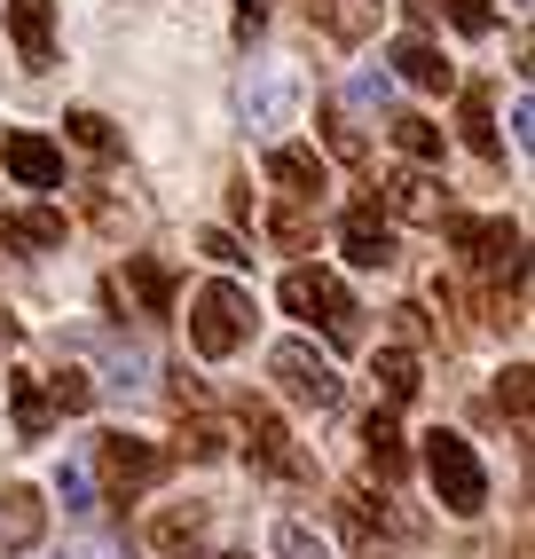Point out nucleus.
I'll list each match as a JSON object with an SVG mask.
<instances>
[{"instance_id":"nucleus-1","label":"nucleus","mask_w":535,"mask_h":559,"mask_svg":"<svg viewBox=\"0 0 535 559\" xmlns=\"http://www.w3.org/2000/svg\"><path fill=\"white\" fill-rule=\"evenodd\" d=\"M245 340H252V292H245V284L213 276V284H198V292H189V347H198L205 362L237 355Z\"/></svg>"},{"instance_id":"nucleus-2","label":"nucleus","mask_w":535,"mask_h":559,"mask_svg":"<svg viewBox=\"0 0 535 559\" xmlns=\"http://www.w3.org/2000/svg\"><path fill=\"white\" fill-rule=\"evenodd\" d=\"M284 308H292L299 323H316L331 347H355V340H362V308H355V292L338 284L331 269H292V276H284Z\"/></svg>"},{"instance_id":"nucleus-3","label":"nucleus","mask_w":535,"mask_h":559,"mask_svg":"<svg viewBox=\"0 0 535 559\" xmlns=\"http://www.w3.org/2000/svg\"><path fill=\"white\" fill-rule=\"evenodd\" d=\"M426 473H433V497H441L456 520H473V512L488 504V473H480V457H473L465 433L433 426V433H426Z\"/></svg>"},{"instance_id":"nucleus-4","label":"nucleus","mask_w":535,"mask_h":559,"mask_svg":"<svg viewBox=\"0 0 535 559\" xmlns=\"http://www.w3.org/2000/svg\"><path fill=\"white\" fill-rule=\"evenodd\" d=\"M268 379H276L299 409H338L347 402V379L308 347V340H284V347H268Z\"/></svg>"},{"instance_id":"nucleus-5","label":"nucleus","mask_w":535,"mask_h":559,"mask_svg":"<svg viewBox=\"0 0 535 559\" xmlns=\"http://www.w3.org/2000/svg\"><path fill=\"white\" fill-rule=\"evenodd\" d=\"M95 457H103V480H110V489H119V497H142V489H158V480H166V450H158V441H134V433H103L95 441Z\"/></svg>"},{"instance_id":"nucleus-6","label":"nucleus","mask_w":535,"mask_h":559,"mask_svg":"<svg viewBox=\"0 0 535 559\" xmlns=\"http://www.w3.org/2000/svg\"><path fill=\"white\" fill-rule=\"evenodd\" d=\"M338 520H347L355 544H417V520L394 512L387 497H370V489H338Z\"/></svg>"},{"instance_id":"nucleus-7","label":"nucleus","mask_w":535,"mask_h":559,"mask_svg":"<svg viewBox=\"0 0 535 559\" xmlns=\"http://www.w3.org/2000/svg\"><path fill=\"white\" fill-rule=\"evenodd\" d=\"M245 441H252V465H260V473H276V480H316V473H308V457L292 450V433H284L276 409L245 402Z\"/></svg>"},{"instance_id":"nucleus-8","label":"nucleus","mask_w":535,"mask_h":559,"mask_svg":"<svg viewBox=\"0 0 535 559\" xmlns=\"http://www.w3.org/2000/svg\"><path fill=\"white\" fill-rule=\"evenodd\" d=\"M0 166H9L24 190H63V151L48 134H32V127H16L9 142H0Z\"/></svg>"},{"instance_id":"nucleus-9","label":"nucleus","mask_w":535,"mask_h":559,"mask_svg":"<svg viewBox=\"0 0 535 559\" xmlns=\"http://www.w3.org/2000/svg\"><path fill=\"white\" fill-rule=\"evenodd\" d=\"M441 229H449V245H465L473 260H488V269H527V260H520V229H512V221H465V213H449Z\"/></svg>"},{"instance_id":"nucleus-10","label":"nucleus","mask_w":535,"mask_h":559,"mask_svg":"<svg viewBox=\"0 0 535 559\" xmlns=\"http://www.w3.org/2000/svg\"><path fill=\"white\" fill-rule=\"evenodd\" d=\"M9 40L24 56V71L56 63V0H9Z\"/></svg>"},{"instance_id":"nucleus-11","label":"nucleus","mask_w":535,"mask_h":559,"mask_svg":"<svg viewBox=\"0 0 535 559\" xmlns=\"http://www.w3.org/2000/svg\"><path fill=\"white\" fill-rule=\"evenodd\" d=\"M268 181H276L284 198H299V205H316L331 174H323V158L308 151V142H276V151H268Z\"/></svg>"},{"instance_id":"nucleus-12","label":"nucleus","mask_w":535,"mask_h":559,"mask_svg":"<svg viewBox=\"0 0 535 559\" xmlns=\"http://www.w3.org/2000/svg\"><path fill=\"white\" fill-rule=\"evenodd\" d=\"M338 245H347L355 269H387V260H394V229L378 221V205H347V213H338Z\"/></svg>"},{"instance_id":"nucleus-13","label":"nucleus","mask_w":535,"mask_h":559,"mask_svg":"<svg viewBox=\"0 0 535 559\" xmlns=\"http://www.w3.org/2000/svg\"><path fill=\"white\" fill-rule=\"evenodd\" d=\"M205 528H213L205 504H166L158 520H150V551H158V559H189L205 544Z\"/></svg>"},{"instance_id":"nucleus-14","label":"nucleus","mask_w":535,"mask_h":559,"mask_svg":"<svg viewBox=\"0 0 535 559\" xmlns=\"http://www.w3.org/2000/svg\"><path fill=\"white\" fill-rule=\"evenodd\" d=\"M292 110H299V87L284 80V71H260V80L245 87V127H252V134L292 127Z\"/></svg>"},{"instance_id":"nucleus-15","label":"nucleus","mask_w":535,"mask_h":559,"mask_svg":"<svg viewBox=\"0 0 535 559\" xmlns=\"http://www.w3.org/2000/svg\"><path fill=\"white\" fill-rule=\"evenodd\" d=\"M308 16H316V32H323V40H338V48H362L370 32H378V0H308Z\"/></svg>"},{"instance_id":"nucleus-16","label":"nucleus","mask_w":535,"mask_h":559,"mask_svg":"<svg viewBox=\"0 0 535 559\" xmlns=\"http://www.w3.org/2000/svg\"><path fill=\"white\" fill-rule=\"evenodd\" d=\"M119 292H134L142 316H174V269H166V260H150V252H127Z\"/></svg>"},{"instance_id":"nucleus-17","label":"nucleus","mask_w":535,"mask_h":559,"mask_svg":"<svg viewBox=\"0 0 535 559\" xmlns=\"http://www.w3.org/2000/svg\"><path fill=\"white\" fill-rule=\"evenodd\" d=\"M394 80L449 95V87H456V63H449V56H441L433 40H417V32H409V40H394Z\"/></svg>"},{"instance_id":"nucleus-18","label":"nucleus","mask_w":535,"mask_h":559,"mask_svg":"<svg viewBox=\"0 0 535 559\" xmlns=\"http://www.w3.org/2000/svg\"><path fill=\"white\" fill-rule=\"evenodd\" d=\"M387 213H402V221H441V181H433L426 166L387 174Z\"/></svg>"},{"instance_id":"nucleus-19","label":"nucleus","mask_w":535,"mask_h":559,"mask_svg":"<svg viewBox=\"0 0 535 559\" xmlns=\"http://www.w3.org/2000/svg\"><path fill=\"white\" fill-rule=\"evenodd\" d=\"M0 245H16V252H56V245H63V213H56V205L0 213Z\"/></svg>"},{"instance_id":"nucleus-20","label":"nucleus","mask_w":535,"mask_h":559,"mask_svg":"<svg viewBox=\"0 0 535 559\" xmlns=\"http://www.w3.org/2000/svg\"><path fill=\"white\" fill-rule=\"evenodd\" d=\"M9 418H16L24 441H48V433H56V402H48V386L32 379V370H16V379H9Z\"/></svg>"},{"instance_id":"nucleus-21","label":"nucleus","mask_w":535,"mask_h":559,"mask_svg":"<svg viewBox=\"0 0 535 559\" xmlns=\"http://www.w3.org/2000/svg\"><path fill=\"white\" fill-rule=\"evenodd\" d=\"M48 528V504L40 489H0V536H9V551H32Z\"/></svg>"},{"instance_id":"nucleus-22","label":"nucleus","mask_w":535,"mask_h":559,"mask_svg":"<svg viewBox=\"0 0 535 559\" xmlns=\"http://www.w3.org/2000/svg\"><path fill=\"white\" fill-rule=\"evenodd\" d=\"M362 457H370L378 480H402L409 473V450H402V433H394L387 409H370V418H362Z\"/></svg>"},{"instance_id":"nucleus-23","label":"nucleus","mask_w":535,"mask_h":559,"mask_svg":"<svg viewBox=\"0 0 535 559\" xmlns=\"http://www.w3.org/2000/svg\"><path fill=\"white\" fill-rule=\"evenodd\" d=\"M370 379H378V402H387V409H402L417 386H426V379H417V355H409V347H378V355H370Z\"/></svg>"},{"instance_id":"nucleus-24","label":"nucleus","mask_w":535,"mask_h":559,"mask_svg":"<svg viewBox=\"0 0 535 559\" xmlns=\"http://www.w3.org/2000/svg\"><path fill=\"white\" fill-rule=\"evenodd\" d=\"M456 127H465V142L480 158H504V142H496V110H488V87H465L456 95Z\"/></svg>"},{"instance_id":"nucleus-25","label":"nucleus","mask_w":535,"mask_h":559,"mask_svg":"<svg viewBox=\"0 0 535 559\" xmlns=\"http://www.w3.org/2000/svg\"><path fill=\"white\" fill-rule=\"evenodd\" d=\"M63 134L80 142V151H95V158H110V151H119V127H110L103 110H63Z\"/></svg>"},{"instance_id":"nucleus-26","label":"nucleus","mask_w":535,"mask_h":559,"mask_svg":"<svg viewBox=\"0 0 535 559\" xmlns=\"http://www.w3.org/2000/svg\"><path fill=\"white\" fill-rule=\"evenodd\" d=\"M268 237H276L284 252H308V237H316V213L299 205V198H284L276 213H268Z\"/></svg>"},{"instance_id":"nucleus-27","label":"nucleus","mask_w":535,"mask_h":559,"mask_svg":"<svg viewBox=\"0 0 535 559\" xmlns=\"http://www.w3.org/2000/svg\"><path fill=\"white\" fill-rule=\"evenodd\" d=\"M48 402H56V418H80V409H95V379L87 370H56V379H40Z\"/></svg>"},{"instance_id":"nucleus-28","label":"nucleus","mask_w":535,"mask_h":559,"mask_svg":"<svg viewBox=\"0 0 535 559\" xmlns=\"http://www.w3.org/2000/svg\"><path fill=\"white\" fill-rule=\"evenodd\" d=\"M394 151H402L409 166L441 158V127H433V119H394Z\"/></svg>"},{"instance_id":"nucleus-29","label":"nucleus","mask_w":535,"mask_h":559,"mask_svg":"<svg viewBox=\"0 0 535 559\" xmlns=\"http://www.w3.org/2000/svg\"><path fill=\"white\" fill-rule=\"evenodd\" d=\"M276 559H331V544L308 528V520H276Z\"/></svg>"},{"instance_id":"nucleus-30","label":"nucleus","mask_w":535,"mask_h":559,"mask_svg":"<svg viewBox=\"0 0 535 559\" xmlns=\"http://www.w3.org/2000/svg\"><path fill=\"white\" fill-rule=\"evenodd\" d=\"M323 142H331V158H347V166L362 158V127L347 119V110H323Z\"/></svg>"},{"instance_id":"nucleus-31","label":"nucleus","mask_w":535,"mask_h":559,"mask_svg":"<svg viewBox=\"0 0 535 559\" xmlns=\"http://www.w3.org/2000/svg\"><path fill=\"white\" fill-rule=\"evenodd\" d=\"M56 497H63V512H95V480H87V465H63V473H56Z\"/></svg>"},{"instance_id":"nucleus-32","label":"nucleus","mask_w":535,"mask_h":559,"mask_svg":"<svg viewBox=\"0 0 535 559\" xmlns=\"http://www.w3.org/2000/svg\"><path fill=\"white\" fill-rule=\"evenodd\" d=\"M181 450H189V457H228V433H221L213 418H189V433H181Z\"/></svg>"},{"instance_id":"nucleus-33","label":"nucleus","mask_w":535,"mask_h":559,"mask_svg":"<svg viewBox=\"0 0 535 559\" xmlns=\"http://www.w3.org/2000/svg\"><path fill=\"white\" fill-rule=\"evenodd\" d=\"M441 9H449L456 32H488L496 24V0H441Z\"/></svg>"},{"instance_id":"nucleus-34","label":"nucleus","mask_w":535,"mask_h":559,"mask_svg":"<svg viewBox=\"0 0 535 559\" xmlns=\"http://www.w3.org/2000/svg\"><path fill=\"white\" fill-rule=\"evenodd\" d=\"M527 379H535V370H527V362H512V370H504V386H496V402H504L520 426H527Z\"/></svg>"},{"instance_id":"nucleus-35","label":"nucleus","mask_w":535,"mask_h":559,"mask_svg":"<svg viewBox=\"0 0 535 559\" xmlns=\"http://www.w3.org/2000/svg\"><path fill=\"white\" fill-rule=\"evenodd\" d=\"M198 252H205V260H221V269H245V260H252L228 229H205V237H198Z\"/></svg>"},{"instance_id":"nucleus-36","label":"nucleus","mask_w":535,"mask_h":559,"mask_svg":"<svg viewBox=\"0 0 535 559\" xmlns=\"http://www.w3.org/2000/svg\"><path fill=\"white\" fill-rule=\"evenodd\" d=\"M355 103L387 110V103H394V71H362V80H355Z\"/></svg>"},{"instance_id":"nucleus-37","label":"nucleus","mask_w":535,"mask_h":559,"mask_svg":"<svg viewBox=\"0 0 535 559\" xmlns=\"http://www.w3.org/2000/svg\"><path fill=\"white\" fill-rule=\"evenodd\" d=\"M394 331H402V340H426V308L402 300V308H394Z\"/></svg>"},{"instance_id":"nucleus-38","label":"nucleus","mask_w":535,"mask_h":559,"mask_svg":"<svg viewBox=\"0 0 535 559\" xmlns=\"http://www.w3.org/2000/svg\"><path fill=\"white\" fill-rule=\"evenodd\" d=\"M512 134H520V151H527V142H535V110H527V95L512 103Z\"/></svg>"},{"instance_id":"nucleus-39","label":"nucleus","mask_w":535,"mask_h":559,"mask_svg":"<svg viewBox=\"0 0 535 559\" xmlns=\"http://www.w3.org/2000/svg\"><path fill=\"white\" fill-rule=\"evenodd\" d=\"M237 9H245V16H252V24H260V16H268V0H237Z\"/></svg>"},{"instance_id":"nucleus-40","label":"nucleus","mask_w":535,"mask_h":559,"mask_svg":"<svg viewBox=\"0 0 535 559\" xmlns=\"http://www.w3.org/2000/svg\"><path fill=\"white\" fill-rule=\"evenodd\" d=\"M0 331H16V323H9V316H0Z\"/></svg>"},{"instance_id":"nucleus-41","label":"nucleus","mask_w":535,"mask_h":559,"mask_svg":"<svg viewBox=\"0 0 535 559\" xmlns=\"http://www.w3.org/2000/svg\"><path fill=\"white\" fill-rule=\"evenodd\" d=\"M221 559H237V551H221Z\"/></svg>"}]
</instances>
